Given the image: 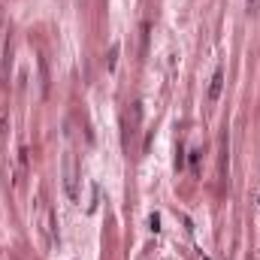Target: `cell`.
<instances>
[{
  "label": "cell",
  "mask_w": 260,
  "mask_h": 260,
  "mask_svg": "<svg viewBox=\"0 0 260 260\" xmlns=\"http://www.w3.org/2000/svg\"><path fill=\"white\" fill-rule=\"evenodd\" d=\"M79 167H76V155L67 152L64 157V188H67V197L70 200H79Z\"/></svg>",
  "instance_id": "obj_1"
},
{
  "label": "cell",
  "mask_w": 260,
  "mask_h": 260,
  "mask_svg": "<svg viewBox=\"0 0 260 260\" xmlns=\"http://www.w3.org/2000/svg\"><path fill=\"white\" fill-rule=\"evenodd\" d=\"M221 88H224V73L218 70L212 76V85H209V103H218V97H221Z\"/></svg>",
  "instance_id": "obj_2"
},
{
  "label": "cell",
  "mask_w": 260,
  "mask_h": 260,
  "mask_svg": "<svg viewBox=\"0 0 260 260\" xmlns=\"http://www.w3.org/2000/svg\"><path fill=\"white\" fill-rule=\"evenodd\" d=\"M248 6H251V9H254V6H257V0H248Z\"/></svg>",
  "instance_id": "obj_3"
}]
</instances>
